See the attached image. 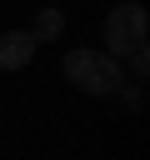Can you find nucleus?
<instances>
[{
  "mask_svg": "<svg viewBox=\"0 0 150 160\" xmlns=\"http://www.w3.org/2000/svg\"><path fill=\"white\" fill-rule=\"evenodd\" d=\"M60 70H65V80H70L75 90H85V95H115V90L125 85V65L110 60L105 50H65Z\"/></svg>",
  "mask_w": 150,
  "mask_h": 160,
  "instance_id": "f257e3e1",
  "label": "nucleus"
},
{
  "mask_svg": "<svg viewBox=\"0 0 150 160\" xmlns=\"http://www.w3.org/2000/svg\"><path fill=\"white\" fill-rule=\"evenodd\" d=\"M145 35H150V15H145V5H140V0H120V5L105 15V30H100V40H105V55H110V60H125L130 50H140V45H145Z\"/></svg>",
  "mask_w": 150,
  "mask_h": 160,
  "instance_id": "f03ea898",
  "label": "nucleus"
},
{
  "mask_svg": "<svg viewBox=\"0 0 150 160\" xmlns=\"http://www.w3.org/2000/svg\"><path fill=\"white\" fill-rule=\"evenodd\" d=\"M35 35L30 30H0V70H25L35 60Z\"/></svg>",
  "mask_w": 150,
  "mask_h": 160,
  "instance_id": "7ed1b4c3",
  "label": "nucleus"
},
{
  "mask_svg": "<svg viewBox=\"0 0 150 160\" xmlns=\"http://www.w3.org/2000/svg\"><path fill=\"white\" fill-rule=\"evenodd\" d=\"M30 35H35V45H45V40H60V35H65V15H60L55 5L35 10V25H30Z\"/></svg>",
  "mask_w": 150,
  "mask_h": 160,
  "instance_id": "20e7f679",
  "label": "nucleus"
},
{
  "mask_svg": "<svg viewBox=\"0 0 150 160\" xmlns=\"http://www.w3.org/2000/svg\"><path fill=\"white\" fill-rule=\"evenodd\" d=\"M145 70H150V45H140V50H130V80H135V85L145 80Z\"/></svg>",
  "mask_w": 150,
  "mask_h": 160,
  "instance_id": "39448f33",
  "label": "nucleus"
},
{
  "mask_svg": "<svg viewBox=\"0 0 150 160\" xmlns=\"http://www.w3.org/2000/svg\"><path fill=\"white\" fill-rule=\"evenodd\" d=\"M120 90H125V110H130V115H135V110H140V105H145V95H140V85H135V80H125V85H120Z\"/></svg>",
  "mask_w": 150,
  "mask_h": 160,
  "instance_id": "423d86ee",
  "label": "nucleus"
}]
</instances>
